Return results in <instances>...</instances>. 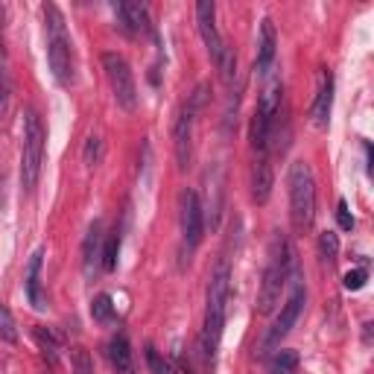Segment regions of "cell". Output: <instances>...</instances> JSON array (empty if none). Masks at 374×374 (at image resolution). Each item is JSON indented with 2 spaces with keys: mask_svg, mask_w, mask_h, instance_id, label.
<instances>
[{
  "mask_svg": "<svg viewBox=\"0 0 374 374\" xmlns=\"http://www.w3.org/2000/svg\"><path fill=\"white\" fill-rule=\"evenodd\" d=\"M366 281H368V272H366V269H348V272L342 275V287L351 290V293H357V290L366 287Z\"/></svg>",
  "mask_w": 374,
  "mask_h": 374,
  "instance_id": "484cf974",
  "label": "cell"
},
{
  "mask_svg": "<svg viewBox=\"0 0 374 374\" xmlns=\"http://www.w3.org/2000/svg\"><path fill=\"white\" fill-rule=\"evenodd\" d=\"M44 24H47V62L59 85H74V47L68 30H64V15L56 4H44Z\"/></svg>",
  "mask_w": 374,
  "mask_h": 374,
  "instance_id": "7a4b0ae2",
  "label": "cell"
},
{
  "mask_svg": "<svg viewBox=\"0 0 374 374\" xmlns=\"http://www.w3.org/2000/svg\"><path fill=\"white\" fill-rule=\"evenodd\" d=\"M91 316H94V322H100V325L115 322V304H112V296H108V293H100V296L91 301Z\"/></svg>",
  "mask_w": 374,
  "mask_h": 374,
  "instance_id": "ffe728a7",
  "label": "cell"
},
{
  "mask_svg": "<svg viewBox=\"0 0 374 374\" xmlns=\"http://www.w3.org/2000/svg\"><path fill=\"white\" fill-rule=\"evenodd\" d=\"M196 27H199V35L205 41V47L214 59V64L223 59L226 53V44H223V35H219L216 30V6H214V0H199L196 4Z\"/></svg>",
  "mask_w": 374,
  "mask_h": 374,
  "instance_id": "ba28073f",
  "label": "cell"
},
{
  "mask_svg": "<svg viewBox=\"0 0 374 374\" xmlns=\"http://www.w3.org/2000/svg\"><path fill=\"white\" fill-rule=\"evenodd\" d=\"M272 185H275V175H272V161L267 152H260V158L255 161L252 170V196L257 205H267L269 196H272Z\"/></svg>",
  "mask_w": 374,
  "mask_h": 374,
  "instance_id": "4fadbf2b",
  "label": "cell"
},
{
  "mask_svg": "<svg viewBox=\"0 0 374 374\" xmlns=\"http://www.w3.org/2000/svg\"><path fill=\"white\" fill-rule=\"evenodd\" d=\"M296 368H298V354H296V351H278L275 363H272V371L275 374H296Z\"/></svg>",
  "mask_w": 374,
  "mask_h": 374,
  "instance_id": "7402d4cb",
  "label": "cell"
},
{
  "mask_svg": "<svg viewBox=\"0 0 374 374\" xmlns=\"http://www.w3.org/2000/svg\"><path fill=\"white\" fill-rule=\"evenodd\" d=\"M304 301H307V293H304V287H296L293 290V296L287 298V304L281 307V316L275 319V325L269 327V334H267V345H278L284 337H287L293 327H296V322H298V316H301V310H304Z\"/></svg>",
  "mask_w": 374,
  "mask_h": 374,
  "instance_id": "30bf717a",
  "label": "cell"
},
{
  "mask_svg": "<svg viewBox=\"0 0 374 374\" xmlns=\"http://www.w3.org/2000/svg\"><path fill=\"white\" fill-rule=\"evenodd\" d=\"M100 257H103V223L97 219V223H91V228H88V234L82 240V269L88 278L94 275V267L100 263Z\"/></svg>",
  "mask_w": 374,
  "mask_h": 374,
  "instance_id": "5bb4252c",
  "label": "cell"
},
{
  "mask_svg": "<svg viewBox=\"0 0 374 374\" xmlns=\"http://www.w3.org/2000/svg\"><path fill=\"white\" fill-rule=\"evenodd\" d=\"M117 257H120V234H117V228L108 234L105 240H103V257H100V267L105 269V272H115L117 269Z\"/></svg>",
  "mask_w": 374,
  "mask_h": 374,
  "instance_id": "d6986e66",
  "label": "cell"
},
{
  "mask_svg": "<svg viewBox=\"0 0 374 374\" xmlns=\"http://www.w3.org/2000/svg\"><path fill=\"white\" fill-rule=\"evenodd\" d=\"M4 18H6V9L0 6V76L6 82V41H4Z\"/></svg>",
  "mask_w": 374,
  "mask_h": 374,
  "instance_id": "f1b7e54d",
  "label": "cell"
},
{
  "mask_svg": "<svg viewBox=\"0 0 374 374\" xmlns=\"http://www.w3.org/2000/svg\"><path fill=\"white\" fill-rule=\"evenodd\" d=\"M0 339H6L9 345L18 342V327H15V319L6 304H0Z\"/></svg>",
  "mask_w": 374,
  "mask_h": 374,
  "instance_id": "603a6c76",
  "label": "cell"
},
{
  "mask_svg": "<svg viewBox=\"0 0 374 374\" xmlns=\"http://www.w3.org/2000/svg\"><path fill=\"white\" fill-rule=\"evenodd\" d=\"M146 366H149V371H152V374H175V371H173V366H170V360H164V357H161L152 345L146 348Z\"/></svg>",
  "mask_w": 374,
  "mask_h": 374,
  "instance_id": "d4e9b609",
  "label": "cell"
},
{
  "mask_svg": "<svg viewBox=\"0 0 374 374\" xmlns=\"http://www.w3.org/2000/svg\"><path fill=\"white\" fill-rule=\"evenodd\" d=\"M108 360L117 368V374H132L135 371V363H132V348L126 334H115L112 342H108Z\"/></svg>",
  "mask_w": 374,
  "mask_h": 374,
  "instance_id": "e0dca14e",
  "label": "cell"
},
{
  "mask_svg": "<svg viewBox=\"0 0 374 374\" xmlns=\"http://www.w3.org/2000/svg\"><path fill=\"white\" fill-rule=\"evenodd\" d=\"M193 123H196V112L185 103L175 115L173 123V146H175V161H179V170H187L190 156H193Z\"/></svg>",
  "mask_w": 374,
  "mask_h": 374,
  "instance_id": "9c48e42d",
  "label": "cell"
},
{
  "mask_svg": "<svg viewBox=\"0 0 374 374\" xmlns=\"http://www.w3.org/2000/svg\"><path fill=\"white\" fill-rule=\"evenodd\" d=\"M33 337H35V342L41 345V351H44V357H47L53 366L59 363V351H62V342H59V337L50 331V327H33Z\"/></svg>",
  "mask_w": 374,
  "mask_h": 374,
  "instance_id": "ac0fdd59",
  "label": "cell"
},
{
  "mask_svg": "<svg viewBox=\"0 0 374 374\" xmlns=\"http://www.w3.org/2000/svg\"><path fill=\"white\" fill-rule=\"evenodd\" d=\"M44 123L35 108L24 112V135H21V187L27 193L35 190L38 175H41V161H44Z\"/></svg>",
  "mask_w": 374,
  "mask_h": 374,
  "instance_id": "5b68a950",
  "label": "cell"
},
{
  "mask_svg": "<svg viewBox=\"0 0 374 374\" xmlns=\"http://www.w3.org/2000/svg\"><path fill=\"white\" fill-rule=\"evenodd\" d=\"M103 68H105V76H108V85H112V91H115L117 105L123 112H135L138 85H135V76H132L129 62L120 53H103Z\"/></svg>",
  "mask_w": 374,
  "mask_h": 374,
  "instance_id": "8992f818",
  "label": "cell"
},
{
  "mask_svg": "<svg viewBox=\"0 0 374 374\" xmlns=\"http://www.w3.org/2000/svg\"><path fill=\"white\" fill-rule=\"evenodd\" d=\"M228 301H231V267L223 257L211 272L205 327H202V337H199V351H202L208 366H214V360H216L219 339H223V327H226V316H228Z\"/></svg>",
  "mask_w": 374,
  "mask_h": 374,
  "instance_id": "6da1fadb",
  "label": "cell"
},
{
  "mask_svg": "<svg viewBox=\"0 0 374 374\" xmlns=\"http://www.w3.org/2000/svg\"><path fill=\"white\" fill-rule=\"evenodd\" d=\"M290 269H293V252L287 246V240L275 237L272 249H269V263H267V269H263L260 293H257V313L260 316H269L278 307L281 290H284V284H287V278H290Z\"/></svg>",
  "mask_w": 374,
  "mask_h": 374,
  "instance_id": "3957f363",
  "label": "cell"
},
{
  "mask_svg": "<svg viewBox=\"0 0 374 374\" xmlns=\"http://www.w3.org/2000/svg\"><path fill=\"white\" fill-rule=\"evenodd\" d=\"M331 108H334V76H331V71H322L316 97H313V105H310V120H313L316 129H325L327 123H331Z\"/></svg>",
  "mask_w": 374,
  "mask_h": 374,
  "instance_id": "8fae6325",
  "label": "cell"
},
{
  "mask_svg": "<svg viewBox=\"0 0 374 374\" xmlns=\"http://www.w3.org/2000/svg\"><path fill=\"white\" fill-rule=\"evenodd\" d=\"M319 252H322L325 260H337V255H339V237L334 231H322L319 234Z\"/></svg>",
  "mask_w": 374,
  "mask_h": 374,
  "instance_id": "cb8c5ba5",
  "label": "cell"
},
{
  "mask_svg": "<svg viewBox=\"0 0 374 374\" xmlns=\"http://www.w3.org/2000/svg\"><path fill=\"white\" fill-rule=\"evenodd\" d=\"M205 234V208L199 202V193L185 190L182 193V237H185V249L193 252L202 243Z\"/></svg>",
  "mask_w": 374,
  "mask_h": 374,
  "instance_id": "52a82bcc",
  "label": "cell"
},
{
  "mask_svg": "<svg viewBox=\"0 0 374 374\" xmlns=\"http://www.w3.org/2000/svg\"><path fill=\"white\" fill-rule=\"evenodd\" d=\"M41 263H44V249H35L27 267V298L35 310H44V296H41Z\"/></svg>",
  "mask_w": 374,
  "mask_h": 374,
  "instance_id": "2e32d148",
  "label": "cell"
},
{
  "mask_svg": "<svg viewBox=\"0 0 374 374\" xmlns=\"http://www.w3.org/2000/svg\"><path fill=\"white\" fill-rule=\"evenodd\" d=\"M120 15V27L129 35H141L149 30V9L144 4H117Z\"/></svg>",
  "mask_w": 374,
  "mask_h": 374,
  "instance_id": "9a60e30c",
  "label": "cell"
},
{
  "mask_svg": "<svg viewBox=\"0 0 374 374\" xmlns=\"http://www.w3.org/2000/svg\"><path fill=\"white\" fill-rule=\"evenodd\" d=\"M290 219L296 234L310 231L316 219V179L307 161L290 164Z\"/></svg>",
  "mask_w": 374,
  "mask_h": 374,
  "instance_id": "277c9868",
  "label": "cell"
},
{
  "mask_svg": "<svg viewBox=\"0 0 374 374\" xmlns=\"http://www.w3.org/2000/svg\"><path fill=\"white\" fill-rule=\"evenodd\" d=\"M82 161H85V167L88 170H94L100 161H103V141L97 138V135H91L85 141V149H82Z\"/></svg>",
  "mask_w": 374,
  "mask_h": 374,
  "instance_id": "44dd1931",
  "label": "cell"
},
{
  "mask_svg": "<svg viewBox=\"0 0 374 374\" xmlns=\"http://www.w3.org/2000/svg\"><path fill=\"white\" fill-rule=\"evenodd\" d=\"M216 68H219V74H223V79H226V82H231V79L237 76V56H234V50H231V47H226L223 59L216 62Z\"/></svg>",
  "mask_w": 374,
  "mask_h": 374,
  "instance_id": "4316f807",
  "label": "cell"
},
{
  "mask_svg": "<svg viewBox=\"0 0 374 374\" xmlns=\"http://www.w3.org/2000/svg\"><path fill=\"white\" fill-rule=\"evenodd\" d=\"M275 53H278L275 27H272L269 18H263V21H260V33H257V62H255L257 74H269L272 62H275Z\"/></svg>",
  "mask_w": 374,
  "mask_h": 374,
  "instance_id": "7c38bea8",
  "label": "cell"
},
{
  "mask_svg": "<svg viewBox=\"0 0 374 374\" xmlns=\"http://www.w3.org/2000/svg\"><path fill=\"white\" fill-rule=\"evenodd\" d=\"M337 223H339L342 231H351V228H354V216H351L345 199H339V205H337Z\"/></svg>",
  "mask_w": 374,
  "mask_h": 374,
  "instance_id": "83f0119b",
  "label": "cell"
}]
</instances>
